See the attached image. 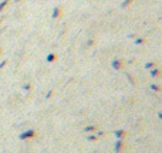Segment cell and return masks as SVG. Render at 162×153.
I'll list each match as a JSON object with an SVG mask.
<instances>
[{
    "instance_id": "6da1fadb",
    "label": "cell",
    "mask_w": 162,
    "mask_h": 153,
    "mask_svg": "<svg viewBox=\"0 0 162 153\" xmlns=\"http://www.w3.org/2000/svg\"><path fill=\"white\" fill-rule=\"evenodd\" d=\"M122 149H124V142H122V140H118V142H117V145H115V152H117V153L121 152Z\"/></svg>"
},
{
    "instance_id": "7a4b0ae2",
    "label": "cell",
    "mask_w": 162,
    "mask_h": 153,
    "mask_svg": "<svg viewBox=\"0 0 162 153\" xmlns=\"http://www.w3.org/2000/svg\"><path fill=\"white\" fill-rule=\"evenodd\" d=\"M122 63L121 61H118V60H115V61H113V65H114V68H115V70H120V68H121L122 67Z\"/></svg>"
},
{
    "instance_id": "3957f363",
    "label": "cell",
    "mask_w": 162,
    "mask_h": 153,
    "mask_svg": "<svg viewBox=\"0 0 162 153\" xmlns=\"http://www.w3.org/2000/svg\"><path fill=\"white\" fill-rule=\"evenodd\" d=\"M151 75L155 77V78H158V77L161 75V70H152V71H151Z\"/></svg>"
},
{
    "instance_id": "277c9868",
    "label": "cell",
    "mask_w": 162,
    "mask_h": 153,
    "mask_svg": "<svg viewBox=\"0 0 162 153\" xmlns=\"http://www.w3.org/2000/svg\"><path fill=\"white\" fill-rule=\"evenodd\" d=\"M115 136L117 137H124L125 136V132H124V130H117V132H115Z\"/></svg>"
},
{
    "instance_id": "5b68a950",
    "label": "cell",
    "mask_w": 162,
    "mask_h": 153,
    "mask_svg": "<svg viewBox=\"0 0 162 153\" xmlns=\"http://www.w3.org/2000/svg\"><path fill=\"white\" fill-rule=\"evenodd\" d=\"M84 130H85V133H88V132H92V130H97V126H87Z\"/></svg>"
},
{
    "instance_id": "8992f818",
    "label": "cell",
    "mask_w": 162,
    "mask_h": 153,
    "mask_svg": "<svg viewBox=\"0 0 162 153\" xmlns=\"http://www.w3.org/2000/svg\"><path fill=\"white\" fill-rule=\"evenodd\" d=\"M132 1H134V0H125V1H124V3L121 4V7H122V9H125L127 6H128V4H130V3H132Z\"/></svg>"
},
{
    "instance_id": "52a82bcc",
    "label": "cell",
    "mask_w": 162,
    "mask_h": 153,
    "mask_svg": "<svg viewBox=\"0 0 162 153\" xmlns=\"http://www.w3.org/2000/svg\"><path fill=\"white\" fill-rule=\"evenodd\" d=\"M58 14H60V7H56V10H54V14H53V17H58Z\"/></svg>"
},
{
    "instance_id": "ba28073f",
    "label": "cell",
    "mask_w": 162,
    "mask_h": 153,
    "mask_svg": "<svg viewBox=\"0 0 162 153\" xmlns=\"http://www.w3.org/2000/svg\"><path fill=\"white\" fill-rule=\"evenodd\" d=\"M145 68H155V64H154V63H146Z\"/></svg>"
},
{
    "instance_id": "9c48e42d",
    "label": "cell",
    "mask_w": 162,
    "mask_h": 153,
    "mask_svg": "<svg viewBox=\"0 0 162 153\" xmlns=\"http://www.w3.org/2000/svg\"><path fill=\"white\" fill-rule=\"evenodd\" d=\"M151 88L154 89V91H161V87H159V85H151Z\"/></svg>"
},
{
    "instance_id": "30bf717a",
    "label": "cell",
    "mask_w": 162,
    "mask_h": 153,
    "mask_svg": "<svg viewBox=\"0 0 162 153\" xmlns=\"http://www.w3.org/2000/svg\"><path fill=\"white\" fill-rule=\"evenodd\" d=\"M87 139H88V140H97V136H88Z\"/></svg>"
},
{
    "instance_id": "8fae6325",
    "label": "cell",
    "mask_w": 162,
    "mask_h": 153,
    "mask_svg": "<svg viewBox=\"0 0 162 153\" xmlns=\"http://www.w3.org/2000/svg\"><path fill=\"white\" fill-rule=\"evenodd\" d=\"M54 58H56V57H54V56H49V58H47V60H49V61H53Z\"/></svg>"
},
{
    "instance_id": "7c38bea8",
    "label": "cell",
    "mask_w": 162,
    "mask_h": 153,
    "mask_svg": "<svg viewBox=\"0 0 162 153\" xmlns=\"http://www.w3.org/2000/svg\"><path fill=\"white\" fill-rule=\"evenodd\" d=\"M142 43H144V40H139V38L137 40V44H142Z\"/></svg>"
},
{
    "instance_id": "4fadbf2b",
    "label": "cell",
    "mask_w": 162,
    "mask_h": 153,
    "mask_svg": "<svg viewBox=\"0 0 162 153\" xmlns=\"http://www.w3.org/2000/svg\"><path fill=\"white\" fill-rule=\"evenodd\" d=\"M158 116H159V119H162V112H159V113H158Z\"/></svg>"
}]
</instances>
